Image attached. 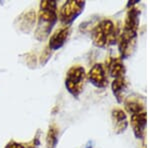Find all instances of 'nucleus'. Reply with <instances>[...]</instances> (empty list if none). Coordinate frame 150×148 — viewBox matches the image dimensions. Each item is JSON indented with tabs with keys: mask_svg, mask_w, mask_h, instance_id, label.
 I'll list each match as a JSON object with an SVG mask.
<instances>
[{
	"mask_svg": "<svg viewBox=\"0 0 150 148\" xmlns=\"http://www.w3.org/2000/svg\"><path fill=\"white\" fill-rule=\"evenodd\" d=\"M86 2L81 0H68L62 5L58 14L60 22L64 26L70 27L72 23L83 12Z\"/></svg>",
	"mask_w": 150,
	"mask_h": 148,
	"instance_id": "20e7f679",
	"label": "nucleus"
},
{
	"mask_svg": "<svg viewBox=\"0 0 150 148\" xmlns=\"http://www.w3.org/2000/svg\"><path fill=\"white\" fill-rule=\"evenodd\" d=\"M106 67L108 68V72L110 75L114 78H118V77L125 76V72H126V68L124 66L121 58H112L107 62Z\"/></svg>",
	"mask_w": 150,
	"mask_h": 148,
	"instance_id": "f8f14e48",
	"label": "nucleus"
},
{
	"mask_svg": "<svg viewBox=\"0 0 150 148\" xmlns=\"http://www.w3.org/2000/svg\"><path fill=\"white\" fill-rule=\"evenodd\" d=\"M111 118L113 122V130L116 134H121L128 126L127 115L121 108H114L111 111Z\"/></svg>",
	"mask_w": 150,
	"mask_h": 148,
	"instance_id": "9d476101",
	"label": "nucleus"
},
{
	"mask_svg": "<svg viewBox=\"0 0 150 148\" xmlns=\"http://www.w3.org/2000/svg\"><path fill=\"white\" fill-rule=\"evenodd\" d=\"M18 28L20 31L24 33L30 32L35 25L36 21V13L35 11L30 10L27 12H23L18 17Z\"/></svg>",
	"mask_w": 150,
	"mask_h": 148,
	"instance_id": "9b49d317",
	"label": "nucleus"
},
{
	"mask_svg": "<svg viewBox=\"0 0 150 148\" xmlns=\"http://www.w3.org/2000/svg\"><path fill=\"white\" fill-rule=\"evenodd\" d=\"M70 33H71V28L68 26H63L62 28L58 29L51 35L48 42V48L51 51H56L63 47V45L68 40Z\"/></svg>",
	"mask_w": 150,
	"mask_h": 148,
	"instance_id": "0eeeda50",
	"label": "nucleus"
},
{
	"mask_svg": "<svg viewBox=\"0 0 150 148\" xmlns=\"http://www.w3.org/2000/svg\"><path fill=\"white\" fill-rule=\"evenodd\" d=\"M52 55V51L49 49V48H45L44 51L41 53V57H40V64L44 65L48 62V60L50 59Z\"/></svg>",
	"mask_w": 150,
	"mask_h": 148,
	"instance_id": "dca6fc26",
	"label": "nucleus"
},
{
	"mask_svg": "<svg viewBox=\"0 0 150 148\" xmlns=\"http://www.w3.org/2000/svg\"><path fill=\"white\" fill-rule=\"evenodd\" d=\"M58 143V128L54 124L49 126L46 135V148H56Z\"/></svg>",
	"mask_w": 150,
	"mask_h": 148,
	"instance_id": "4468645a",
	"label": "nucleus"
},
{
	"mask_svg": "<svg viewBox=\"0 0 150 148\" xmlns=\"http://www.w3.org/2000/svg\"><path fill=\"white\" fill-rule=\"evenodd\" d=\"M145 98L142 96H139L137 94H132L128 96L124 101L125 109L128 113L131 115L134 114H139L142 112H146V107H145Z\"/></svg>",
	"mask_w": 150,
	"mask_h": 148,
	"instance_id": "6e6552de",
	"label": "nucleus"
},
{
	"mask_svg": "<svg viewBox=\"0 0 150 148\" xmlns=\"http://www.w3.org/2000/svg\"><path fill=\"white\" fill-rule=\"evenodd\" d=\"M39 7L37 28L34 32V37L38 41H44L48 38L58 20L57 2L54 0H43L40 2Z\"/></svg>",
	"mask_w": 150,
	"mask_h": 148,
	"instance_id": "f257e3e1",
	"label": "nucleus"
},
{
	"mask_svg": "<svg viewBox=\"0 0 150 148\" xmlns=\"http://www.w3.org/2000/svg\"><path fill=\"white\" fill-rule=\"evenodd\" d=\"M146 119L147 114L146 112H142L139 114L131 115V126L133 129L135 137L137 139H143L146 134Z\"/></svg>",
	"mask_w": 150,
	"mask_h": 148,
	"instance_id": "1a4fd4ad",
	"label": "nucleus"
},
{
	"mask_svg": "<svg viewBox=\"0 0 150 148\" xmlns=\"http://www.w3.org/2000/svg\"><path fill=\"white\" fill-rule=\"evenodd\" d=\"M40 136H41V130L38 129L34 138H33V139L31 140V141L29 142L25 147H27V148H39V146H40Z\"/></svg>",
	"mask_w": 150,
	"mask_h": 148,
	"instance_id": "2eb2a0df",
	"label": "nucleus"
},
{
	"mask_svg": "<svg viewBox=\"0 0 150 148\" xmlns=\"http://www.w3.org/2000/svg\"><path fill=\"white\" fill-rule=\"evenodd\" d=\"M86 77L91 84H93L94 86L98 87V88H104L108 84L106 69L102 63H97V64L93 65L92 68L87 73Z\"/></svg>",
	"mask_w": 150,
	"mask_h": 148,
	"instance_id": "423d86ee",
	"label": "nucleus"
},
{
	"mask_svg": "<svg viewBox=\"0 0 150 148\" xmlns=\"http://www.w3.org/2000/svg\"><path fill=\"white\" fill-rule=\"evenodd\" d=\"M4 148H26L22 143H18L16 141H14V140H11V141H9L8 143L6 144V146Z\"/></svg>",
	"mask_w": 150,
	"mask_h": 148,
	"instance_id": "f3484780",
	"label": "nucleus"
},
{
	"mask_svg": "<svg viewBox=\"0 0 150 148\" xmlns=\"http://www.w3.org/2000/svg\"><path fill=\"white\" fill-rule=\"evenodd\" d=\"M91 37L97 47L104 48L113 45L119 38V28L109 19H104L93 28Z\"/></svg>",
	"mask_w": 150,
	"mask_h": 148,
	"instance_id": "f03ea898",
	"label": "nucleus"
},
{
	"mask_svg": "<svg viewBox=\"0 0 150 148\" xmlns=\"http://www.w3.org/2000/svg\"><path fill=\"white\" fill-rule=\"evenodd\" d=\"M137 42V29L123 27V30L118 39L120 58H127L135 50Z\"/></svg>",
	"mask_w": 150,
	"mask_h": 148,
	"instance_id": "39448f33",
	"label": "nucleus"
},
{
	"mask_svg": "<svg viewBox=\"0 0 150 148\" xmlns=\"http://www.w3.org/2000/svg\"><path fill=\"white\" fill-rule=\"evenodd\" d=\"M85 79L86 72L83 67L80 65H74L70 67L65 77V87L67 91L75 98H78L80 93L83 91Z\"/></svg>",
	"mask_w": 150,
	"mask_h": 148,
	"instance_id": "7ed1b4c3",
	"label": "nucleus"
},
{
	"mask_svg": "<svg viewBox=\"0 0 150 148\" xmlns=\"http://www.w3.org/2000/svg\"><path fill=\"white\" fill-rule=\"evenodd\" d=\"M127 80L125 79V76L118 77V78H114L112 81L111 87H112V92L115 95L116 99L119 103H121L124 98V92L127 88Z\"/></svg>",
	"mask_w": 150,
	"mask_h": 148,
	"instance_id": "ddd939ff",
	"label": "nucleus"
}]
</instances>
